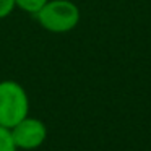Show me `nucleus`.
<instances>
[{
  "label": "nucleus",
  "instance_id": "nucleus-2",
  "mask_svg": "<svg viewBox=\"0 0 151 151\" xmlns=\"http://www.w3.org/2000/svg\"><path fill=\"white\" fill-rule=\"evenodd\" d=\"M29 115V98L18 81H0V125L13 128L20 120Z\"/></svg>",
  "mask_w": 151,
  "mask_h": 151
},
{
  "label": "nucleus",
  "instance_id": "nucleus-1",
  "mask_svg": "<svg viewBox=\"0 0 151 151\" xmlns=\"http://www.w3.org/2000/svg\"><path fill=\"white\" fill-rule=\"evenodd\" d=\"M33 17L49 33L65 34L78 26L81 13L72 0H47V4Z\"/></svg>",
  "mask_w": 151,
  "mask_h": 151
},
{
  "label": "nucleus",
  "instance_id": "nucleus-6",
  "mask_svg": "<svg viewBox=\"0 0 151 151\" xmlns=\"http://www.w3.org/2000/svg\"><path fill=\"white\" fill-rule=\"evenodd\" d=\"M15 0H0V20L7 18L15 10Z\"/></svg>",
  "mask_w": 151,
  "mask_h": 151
},
{
  "label": "nucleus",
  "instance_id": "nucleus-4",
  "mask_svg": "<svg viewBox=\"0 0 151 151\" xmlns=\"http://www.w3.org/2000/svg\"><path fill=\"white\" fill-rule=\"evenodd\" d=\"M47 4V0H15V7L24 13L34 15Z\"/></svg>",
  "mask_w": 151,
  "mask_h": 151
},
{
  "label": "nucleus",
  "instance_id": "nucleus-5",
  "mask_svg": "<svg viewBox=\"0 0 151 151\" xmlns=\"http://www.w3.org/2000/svg\"><path fill=\"white\" fill-rule=\"evenodd\" d=\"M17 150L18 148L15 146L10 128L0 125V151H17Z\"/></svg>",
  "mask_w": 151,
  "mask_h": 151
},
{
  "label": "nucleus",
  "instance_id": "nucleus-3",
  "mask_svg": "<svg viewBox=\"0 0 151 151\" xmlns=\"http://www.w3.org/2000/svg\"><path fill=\"white\" fill-rule=\"evenodd\" d=\"M15 146L18 150H36L46 141L47 127L36 117H24L13 128H10Z\"/></svg>",
  "mask_w": 151,
  "mask_h": 151
}]
</instances>
